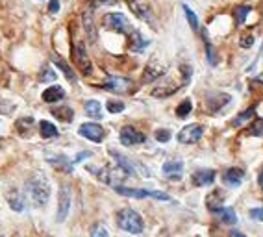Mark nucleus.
Instances as JSON below:
<instances>
[{
  "mask_svg": "<svg viewBox=\"0 0 263 237\" xmlns=\"http://www.w3.org/2000/svg\"><path fill=\"white\" fill-rule=\"evenodd\" d=\"M48 161H50L52 165H56L58 169H65L67 172H71V170H72V163H69L65 156H58V158H48Z\"/></svg>",
  "mask_w": 263,
  "mask_h": 237,
  "instance_id": "obj_30",
  "label": "nucleus"
},
{
  "mask_svg": "<svg viewBox=\"0 0 263 237\" xmlns=\"http://www.w3.org/2000/svg\"><path fill=\"white\" fill-rule=\"evenodd\" d=\"M250 217H252L254 220L263 222V206L262 208H254V210H250Z\"/></svg>",
  "mask_w": 263,
  "mask_h": 237,
  "instance_id": "obj_41",
  "label": "nucleus"
},
{
  "mask_svg": "<svg viewBox=\"0 0 263 237\" xmlns=\"http://www.w3.org/2000/svg\"><path fill=\"white\" fill-rule=\"evenodd\" d=\"M230 100H232V96H230V95H226V93H215V95H210V96H208L206 104H208L210 111H212V113H215L217 110H221L222 106H226Z\"/></svg>",
  "mask_w": 263,
  "mask_h": 237,
  "instance_id": "obj_16",
  "label": "nucleus"
},
{
  "mask_svg": "<svg viewBox=\"0 0 263 237\" xmlns=\"http://www.w3.org/2000/svg\"><path fill=\"white\" fill-rule=\"evenodd\" d=\"M260 82H262V84H263V74H262V76H260Z\"/></svg>",
  "mask_w": 263,
  "mask_h": 237,
  "instance_id": "obj_47",
  "label": "nucleus"
},
{
  "mask_svg": "<svg viewBox=\"0 0 263 237\" xmlns=\"http://www.w3.org/2000/svg\"><path fill=\"white\" fill-rule=\"evenodd\" d=\"M260 186H262V189H263V172L260 174Z\"/></svg>",
  "mask_w": 263,
  "mask_h": 237,
  "instance_id": "obj_45",
  "label": "nucleus"
},
{
  "mask_svg": "<svg viewBox=\"0 0 263 237\" xmlns=\"http://www.w3.org/2000/svg\"><path fill=\"white\" fill-rule=\"evenodd\" d=\"M202 134L204 128L200 124H187L178 132V141L182 144H193L196 141H200Z\"/></svg>",
  "mask_w": 263,
  "mask_h": 237,
  "instance_id": "obj_7",
  "label": "nucleus"
},
{
  "mask_svg": "<svg viewBox=\"0 0 263 237\" xmlns=\"http://www.w3.org/2000/svg\"><path fill=\"white\" fill-rule=\"evenodd\" d=\"M191 110H193V104H191L189 98H186L184 102H180V106L176 108V115H178L180 118H186L187 115L191 113Z\"/></svg>",
  "mask_w": 263,
  "mask_h": 237,
  "instance_id": "obj_31",
  "label": "nucleus"
},
{
  "mask_svg": "<svg viewBox=\"0 0 263 237\" xmlns=\"http://www.w3.org/2000/svg\"><path fill=\"white\" fill-rule=\"evenodd\" d=\"M248 13H250V8H248V6H239V8L236 9V21H238V24H243V23H245V19Z\"/></svg>",
  "mask_w": 263,
  "mask_h": 237,
  "instance_id": "obj_35",
  "label": "nucleus"
},
{
  "mask_svg": "<svg viewBox=\"0 0 263 237\" xmlns=\"http://www.w3.org/2000/svg\"><path fill=\"white\" fill-rule=\"evenodd\" d=\"M184 13H186L187 21H189V24H191V28L193 30H198V19H196L195 11L189 8V6H184Z\"/></svg>",
  "mask_w": 263,
  "mask_h": 237,
  "instance_id": "obj_33",
  "label": "nucleus"
},
{
  "mask_svg": "<svg viewBox=\"0 0 263 237\" xmlns=\"http://www.w3.org/2000/svg\"><path fill=\"white\" fill-rule=\"evenodd\" d=\"M8 202H9V206L15 210V212H24V206H26L24 198L19 195L15 189H11V191L8 193Z\"/></svg>",
  "mask_w": 263,
  "mask_h": 237,
  "instance_id": "obj_21",
  "label": "nucleus"
},
{
  "mask_svg": "<svg viewBox=\"0 0 263 237\" xmlns=\"http://www.w3.org/2000/svg\"><path fill=\"white\" fill-rule=\"evenodd\" d=\"M91 237H110V234H108V230L104 228L102 224H96L93 232H91Z\"/></svg>",
  "mask_w": 263,
  "mask_h": 237,
  "instance_id": "obj_40",
  "label": "nucleus"
},
{
  "mask_svg": "<svg viewBox=\"0 0 263 237\" xmlns=\"http://www.w3.org/2000/svg\"><path fill=\"white\" fill-rule=\"evenodd\" d=\"M39 80H41V82H54V80H56V72H54L52 69L45 67L41 71V74H39Z\"/></svg>",
  "mask_w": 263,
  "mask_h": 237,
  "instance_id": "obj_36",
  "label": "nucleus"
},
{
  "mask_svg": "<svg viewBox=\"0 0 263 237\" xmlns=\"http://www.w3.org/2000/svg\"><path fill=\"white\" fill-rule=\"evenodd\" d=\"M72 59H74V65L80 69V72L85 74V76H89L91 72H93V63H91V59L87 56V52H85V47L82 43H78L72 47Z\"/></svg>",
  "mask_w": 263,
  "mask_h": 237,
  "instance_id": "obj_4",
  "label": "nucleus"
},
{
  "mask_svg": "<svg viewBox=\"0 0 263 237\" xmlns=\"http://www.w3.org/2000/svg\"><path fill=\"white\" fill-rule=\"evenodd\" d=\"M232 237H245L241 232H232Z\"/></svg>",
  "mask_w": 263,
  "mask_h": 237,
  "instance_id": "obj_44",
  "label": "nucleus"
},
{
  "mask_svg": "<svg viewBox=\"0 0 263 237\" xmlns=\"http://www.w3.org/2000/svg\"><path fill=\"white\" fill-rule=\"evenodd\" d=\"M248 134L256 137L263 136V118H256L254 122L250 124V128H248Z\"/></svg>",
  "mask_w": 263,
  "mask_h": 237,
  "instance_id": "obj_32",
  "label": "nucleus"
},
{
  "mask_svg": "<svg viewBox=\"0 0 263 237\" xmlns=\"http://www.w3.org/2000/svg\"><path fill=\"white\" fill-rule=\"evenodd\" d=\"M115 191L122 196H132V198H156V200H170V196L162 191H148V189H132V187L115 186Z\"/></svg>",
  "mask_w": 263,
  "mask_h": 237,
  "instance_id": "obj_3",
  "label": "nucleus"
},
{
  "mask_svg": "<svg viewBox=\"0 0 263 237\" xmlns=\"http://www.w3.org/2000/svg\"><path fill=\"white\" fill-rule=\"evenodd\" d=\"M154 136H156V139H158L160 143H167V141L170 139V132L169 130H156Z\"/></svg>",
  "mask_w": 263,
  "mask_h": 237,
  "instance_id": "obj_39",
  "label": "nucleus"
},
{
  "mask_svg": "<svg viewBox=\"0 0 263 237\" xmlns=\"http://www.w3.org/2000/svg\"><path fill=\"white\" fill-rule=\"evenodd\" d=\"M26 193L30 196V200L34 202V206L41 208V206L48 202L50 184H48V180L43 176L41 172H35L34 176L26 182Z\"/></svg>",
  "mask_w": 263,
  "mask_h": 237,
  "instance_id": "obj_1",
  "label": "nucleus"
},
{
  "mask_svg": "<svg viewBox=\"0 0 263 237\" xmlns=\"http://www.w3.org/2000/svg\"><path fill=\"white\" fill-rule=\"evenodd\" d=\"M144 134L137 132L134 126H124L120 130V143L124 146H134V144H141L144 143Z\"/></svg>",
  "mask_w": 263,
  "mask_h": 237,
  "instance_id": "obj_10",
  "label": "nucleus"
},
{
  "mask_svg": "<svg viewBox=\"0 0 263 237\" xmlns=\"http://www.w3.org/2000/svg\"><path fill=\"white\" fill-rule=\"evenodd\" d=\"M146 45H148V41H144L139 32H132V45H130V48H132V50L141 52Z\"/></svg>",
  "mask_w": 263,
  "mask_h": 237,
  "instance_id": "obj_28",
  "label": "nucleus"
},
{
  "mask_svg": "<svg viewBox=\"0 0 263 237\" xmlns=\"http://www.w3.org/2000/svg\"><path fill=\"white\" fill-rule=\"evenodd\" d=\"M63 96H65V91H63V87H60V85H52V87H48V89L43 93V100L48 102V104H52V102L61 100Z\"/></svg>",
  "mask_w": 263,
  "mask_h": 237,
  "instance_id": "obj_19",
  "label": "nucleus"
},
{
  "mask_svg": "<svg viewBox=\"0 0 263 237\" xmlns=\"http://www.w3.org/2000/svg\"><path fill=\"white\" fill-rule=\"evenodd\" d=\"M52 61H54V63L63 71V74L67 76L69 82H76V74H74V71L67 65V61H65V59H61L60 56H52Z\"/></svg>",
  "mask_w": 263,
  "mask_h": 237,
  "instance_id": "obj_23",
  "label": "nucleus"
},
{
  "mask_svg": "<svg viewBox=\"0 0 263 237\" xmlns=\"http://www.w3.org/2000/svg\"><path fill=\"white\" fill-rule=\"evenodd\" d=\"M217 215H219V219H221L224 224H236V222H238L236 212H234L232 208H221V210L217 212Z\"/></svg>",
  "mask_w": 263,
  "mask_h": 237,
  "instance_id": "obj_26",
  "label": "nucleus"
},
{
  "mask_svg": "<svg viewBox=\"0 0 263 237\" xmlns=\"http://www.w3.org/2000/svg\"><path fill=\"white\" fill-rule=\"evenodd\" d=\"M39 134H41V137H45V139H50V137L58 136V128L54 126L52 122H48V120H41V122H39Z\"/></svg>",
  "mask_w": 263,
  "mask_h": 237,
  "instance_id": "obj_25",
  "label": "nucleus"
},
{
  "mask_svg": "<svg viewBox=\"0 0 263 237\" xmlns=\"http://www.w3.org/2000/svg\"><path fill=\"white\" fill-rule=\"evenodd\" d=\"M222 204H224V193L221 189H215V191H212L210 195L206 196V208L210 212L217 213L222 208Z\"/></svg>",
  "mask_w": 263,
  "mask_h": 237,
  "instance_id": "obj_15",
  "label": "nucleus"
},
{
  "mask_svg": "<svg viewBox=\"0 0 263 237\" xmlns=\"http://www.w3.org/2000/svg\"><path fill=\"white\" fill-rule=\"evenodd\" d=\"M69 210H71V189L69 186L60 187V198H58V222H63L67 219Z\"/></svg>",
  "mask_w": 263,
  "mask_h": 237,
  "instance_id": "obj_9",
  "label": "nucleus"
},
{
  "mask_svg": "<svg viewBox=\"0 0 263 237\" xmlns=\"http://www.w3.org/2000/svg\"><path fill=\"white\" fill-rule=\"evenodd\" d=\"M106 106H108V111H110V113H120V111L124 110V104L120 100H108Z\"/></svg>",
  "mask_w": 263,
  "mask_h": 237,
  "instance_id": "obj_37",
  "label": "nucleus"
},
{
  "mask_svg": "<svg viewBox=\"0 0 263 237\" xmlns=\"http://www.w3.org/2000/svg\"><path fill=\"white\" fill-rule=\"evenodd\" d=\"M84 110L89 117H93V118L102 117V106H100V102L98 100H87L85 102V106H84Z\"/></svg>",
  "mask_w": 263,
  "mask_h": 237,
  "instance_id": "obj_24",
  "label": "nucleus"
},
{
  "mask_svg": "<svg viewBox=\"0 0 263 237\" xmlns=\"http://www.w3.org/2000/svg\"><path fill=\"white\" fill-rule=\"evenodd\" d=\"M78 134L85 139H89V141H93V143H100L104 136H106V132H104V128L100 124H95V122H85L82 126L78 128Z\"/></svg>",
  "mask_w": 263,
  "mask_h": 237,
  "instance_id": "obj_8",
  "label": "nucleus"
},
{
  "mask_svg": "<svg viewBox=\"0 0 263 237\" xmlns=\"http://www.w3.org/2000/svg\"><path fill=\"white\" fill-rule=\"evenodd\" d=\"M104 2H108V0H95V4H104Z\"/></svg>",
  "mask_w": 263,
  "mask_h": 237,
  "instance_id": "obj_46",
  "label": "nucleus"
},
{
  "mask_svg": "<svg viewBox=\"0 0 263 237\" xmlns=\"http://www.w3.org/2000/svg\"><path fill=\"white\" fill-rule=\"evenodd\" d=\"M110 154L113 156V160L119 163V167H120L122 170H124V172H126L128 176H134V174H136V167H134V163L128 160V158L120 156V154H119V152H115V150H111Z\"/></svg>",
  "mask_w": 263,
  "mask_h": 237,
  "instance_id": "obj_18",
  "label": "nucleus"
},
{
  "mask_svg": "<svg viewBox=\"0 0 263 237\" xmlns=\"http://www.w3.org/2000/svg\"><path fill=\"white\" fill-rule=\"evenodd\" d=\"M206 56H208V61L212 63V65H217V58H215V50H213L212 43L206 41Z\"/></svg>",
  "mask_w": 263,
  "mask_h": 237,
  "instance_id": "obj_38",
  "label": "nucleus"
},
{
  "mask_svg": "<svg viewBox=\"0 0 263 237\" xmlns=\"http://www.w3.org/2000/svg\"><path fill=\"white\" fill-rule=\"evenodd\" d=\"M193 184L196 187H204V186H212L213 182H215V170L212 169H200L193 172Z\"/></svg>",
  "mask_w": 263,
  "mask_h": 237,
  "instance_id": "obj_13",
  "label": "nucleus"
},
{
  "mask_svg": "<svg viewBox=\"0 0 263 237\" xmlns=\"http://www.w3.org/2000/svg\"><path fill=\"white\" fill-rule=\"evenodd\" d=\"M104 26L113 30V32H119V34H130L132 32V26L122 13H108L104 17Z\"/></svg>",
  "mask_w": 263,
  "mask_h": 237,
  "instance_id": "obj_5",
  "label": "nucleus"
},
{
  "mask_svg": "<svg viewBox=\"0 0 263 237\" xmlns=\"http://www.w3.org/2000/svg\"><path fill=\"white\" fill-rule=\"evenodd\" d=\"M34 128V118L30 117H24V118H19L17 122V132L21 134V136H28L30 134V130Z\"/></svg>",
  "mask_w": 263,
  "mask_h": 237,
  "instance_id": "obj_27",
  "label": "nucleus"
},
{
  "mask_svg": "<svg viewBox=\"0 0 263 237\" xmlns=\"http://www.w3.org/2000/svg\"><path fill=\"white\" fill-rule=\"evenodd\" d=\"M252 115H254V108H248V110H245L241 115H239V117L234 118V126H241L246 118H250Z\"/></svg>",
  "mask_w": 263,
  "mask_h": 237,
  "instance_id": "obj_34",
  "label": "nucleus"
},
{
  "mask_svg": "<svg viewBox=\"0 0 263 237\" xmlns=\"http://www.w3.org/2000/svg\"><path fill=\"white\" fill-rule=\"evenodd\" d=\"M252 45H254V37H252V35H243V37H241V47H243V48H250Z\"/></svg>",
  "mask_w": 263,
  "mask_h": 237,
  "instance_id": "obj_42",
  "label": "nucleus"
},
{
  "mask_svg": "<svg viewBox=\"0 0 263 237\" xmlns=\"http://www.w3.org/2000/svg\"><path fill=\"white\" fill-rule=\"evenodd\" d=\"M128 8L132 9L139 19H143V21H150V13H148V9L143 8V6H139L137 2H128Z\"/></svg>",
  "mask_w": 263,
  "mask_h": 237,
  "instance_id": "obj_29",
  "label": "nucleus"
},
{
  "mask_svg": "<svg viewBox=\"0 0 263 237\" xmlns=\"http://www.w3.org/2000/svg\"><path fill=\"white\" fill-rule=\"evenodd\" d=\"M117 224L120 230H124L128 234H141L144 230V222L141 215L130 208H124L117 213Z\"/></svg>",
  "mask_w": 263,
  "mask_h": 237,
  "instance_id": "obj_2",
  "label": "nucleus"
},
{
  "mask_svg": "<svg viewBox=\"0 0 263 237\" xmlns=\"http://www.w3.org/2000/svg\"><path fill=\"white\" fill-rule=\"evenodd\" d=\"M82 19H84L85 34H87V37H89L91 41H95V39H96V32H95L93 8H91V4H87V6H85V11H84V15H82Z\"/></svg>",
  "mask_w": 263,
  "mask_h": 237,
  "instance_id": "obj_17",
  "label": "nucleus"
},
{
  "mask_svg": "<svg viewBox=\"0 0 263 237\" xmlns=\"http://www.w3.org/2000/svg\"><path fill=\"white\" fill-rule=\"evenodd\" d=\"M162 74H165V69L160 67V65H154V63H150L148 67L144 69L143 82H144V84H148V82H154V80H158V78L162 76Z\"/></svg>",
  "mask_w": 263,
  "mask_h": 237,
  "instance_id": "obj_20",
  "label": "nucleus"
},
{
  "mask_svg": "<svg viewBox=\"0 0 263 237\" xmlns=\"http://www.w3.org/2000/svg\"><path fill=\"white\" fill-rule=\"evenodd\" d=\"M48 9H50V13H58V9H60V0H52Z\"/></svg>",
  "mask_w": 263,
  "mask_h": 237,
  "instance_id": "obj_43",
  "label": "nucleus"
},
{
  "mask_svg": "<svg viewBox=\"0 0 263 237\" xmlns=\"http://www.w3.org/2000/svg\"><path fill=\"white\" fill-rule=\"evenodd\" d=\"M52 115L56 118H60L61 122H71L74 118V111L71 110L69 106H61V108H54L52 110Z\"/></svg>",
  "mask_w": 263,
  "mask_h": 237,
  "instance_id": "obj_22",
  "label": "nucleus"
},
{
  "mask_svg": "<svg viewBox=\"0 0 263 237\" xmlns=\"http://www.w3.org/2000/svg\"><path fill=\"white\" fill-rule=\"evenodd\" d=\"M102 87L108 89V91H113V93H126V91H130V87H132V82L128 78L110 76L102 84Z\"/></svg>",
  "mask_w": 263,
  "mask_h": 237,
  "instance_id": "obj_11",
  "label": "nucleus"
},
{
  "mask_svg": "<svg viewBox=\"0 0 263 237\" xmlns=\"http://www.w3.org/2000/svg\"><path fill=\"white\" fill-rule=\"evenodd\" d=\"M89 170H91V172H93L95 176L98 178L100 182H104V184H110V186H115L120 178L126 176V172L120 169V167H119V169H108V167L96 169V167H89Z\"/></svg>",
  "mask_w": 263,
  "mask_h": 237,
  "instance_id": "obj_6",
  "label": "nucleus"
},
{
  "mask_svg": "<svg viewBox=\"0 0 263 237\" xmlns=\"http://www.w3.org/2000/svg\"><path fill=\"white\" fill-rule=\"evenodd\" d=\"M243 178H245V170L239 169V167H232L228 169L224 174H222V180H224V184L230 187H238L241 186V182H243Z\"/></svg>",
  "mask_w": 263,
  "mask_h": 237,
  "instance_id": "obj_14",
  "label": "nucleus"
},
{
  "mask_svg": "<svg viewBox=\"0 0 263 237\" xmlns=\"http://www.w3.org/2000/svg\"><path fill=\"white\" fill-rule=\"evenodd\" d=\"M182 172H184V163L180 160H169L165 161L163 165V174L170 180H180L182 178Z\"/></svg>",
  "mask_w": 263,
  "mask_h": 237,
  "instance_id": "obj_12",
  "label": "nucleus"
}]
</instances>
